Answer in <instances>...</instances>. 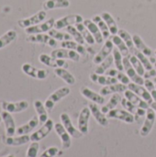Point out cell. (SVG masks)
<instances>
[{
	"label": "cell",
	"mask_w": 156,
	"mask_h": 157,
	"mask_svg": "<svg viewBox=\"0 0 156 157\" xmlns=\"http://www.w3.org/2000/svg\"><path fill=\"white\" fill-rule=\"evenodd\" d=\"M84 18L81 15L79 14H72V15H67L64 16L57 20H55L54 23V29H66L69 26H75L76 24L79 23H83L84 22Z\"/></svg>",
	"instance_id": "obj_2"
},
{
	"label": "cell",
	"mask_w": 156,
	"mask_h": 157,
	"mask_svg": "<svg viewBox=\"0 0 156 157\" xmlns=\"http://www.w3.org/2000/svg\"><path fill=\"white\" fill-rule=\"evenodd\" d=\"M1 116H2L3 122L6 127V136H14V134H16L17 128H16V123H15L14 118L12 117L11 113L3 110L1 112Z\"/></svg>",
	"instance_id": "obj_19"
},
{
	"label": "cell",
	"mask_w": 156,
	"mask_h": 157,
	"mask_svg": "<svg viewBox=\"0 0 156 157\" xmlns=\"http://www.w3.org/2000/svg\"><path fill=\"white\" fill-rule=\"evenodd\" d=\"M17 34L16 30L14 29H9L5 34L0 36V50L4 49L5 47L14 42L17 40Z\"/></svg>",
	"instance_id": "obj_36"
},
{
	"label": "cell",
	"mask_w": 156,
	"mask_h": 157,
	"mask_svg": "<svg viewBox=\"0 0 156 157\" xmlns=\"http://www.w3.org/2000/svg\"><path fill=\"white\" fill-rule=\"evenodd\" d=\"M59 154V148L56 146H51L46 149L40 157H55Z\"/></svg>",
	"instance_id": "obj_48"
},
{
	"label": "cell",
	"mask_w": 156,
	"mask_h": 157,
	"mask_svg": "<svg viewBox=\"0 0 156 157\" xmlns=\"http://www.w3.org/2000/svg\"><path fill=\"white\" fill-rule=\"evenodd\" d=\"M2 157H15L14 155H6V156H2Z\"/></svg>",
	"instance_id": "obj_56"
},
{
	"label": "cell",
	"mask_w": 156,
	"mask_h": 157,
	"mask_svg": "<svg viewBox=\"0 0 156 157\" xmlns=\"http://www.w3.org/2000/svg\"><path fill=\"white\" fill-rule=\"evenodd\" d=\"M123 67H124V71L126 72V75L131 78V80L133 83L141 85V86L144 85L143 77L138 75V73L133 68V66H132V64L130 62V59L128 57H124L123 58Z\"/></svg>",
	"instance_id": "obj_11"
},
{
	"label": "cell",
	"mask_w": 156,
	"mask_h": 157,
	"mask_svg": "<svg viewBox=\"0 0 156 157\" xmlns=\"http://www.w3.org/2000/svg\"><path fill=\"white\" fill-rule=\"evenodd\" d=\"M119 70L118 69H113V68H109L107 70L106 72V75H108V76H112V77H116L119 74Z\"/></svg>",
	"instance_id": "obj_53"
},
{
	"label": "cell",
	"mask_w": 156,
	"mask_h": 157,
	"mask_svg": "<svg viewBox=\"0 0 156 157\" xmlns=\"http://www.w3.org/2000/svg\"><path fill=\"white\" fill-rule=\"evenodd\" d=\"M40 124V121L39 118L34 116L32 117L27 123L19 126L17 128L16 133L17 135H25V134H29V132H31L38 125Z\"/></svg>",
	"instance_id": "obj_25"
},
{
	"label": "cell",
	"mask_w": 156,
	"mask_h": 157,
	"mask_svg": "<svg viewBox=\"0 0 156 157\" xmlns=\"http://www.w3.org/2000/svg\"><path fill=\"white\" fill-rule=\"evenodd\" d=\"M151 108H152V109H153L155 111V113H156V102H154H154L151 104Z\"/></svg>",
	"instance_id": "obj_55"
},
{
	"label": "cell",
	"mask_w": 156,
	"mask_h": 157,
	"mask_svg": "<svg viewBox=\"0 0 156 157\" xmlns=\"http://www.w3.org/2000/svg\"><path fill=\"white\" fill-rule=\"evenodd\" d=\"M101 17L104 19V21L106 22V24L108 25L111 35H117L119 32V27H118V24H117L116 20L114 19L113 16L108 12H103L101 14Z\"/></svg>",
	"instance_id": "obj_33"
},
{
	"label": "cell",
	"mask_w": 156,
	"mask_h": 157,
	"mask_svg": "<svg viewBox=\"0 0 156 157\" xmlns=\"http://www.w3.org/2000/svg\"><path fill=\"white\" fill-rule=\"evenodd\" d=\"M90 79H91L92 82H94L96 84H98V85H101V86H104L113 85V84H117L119 82L117 77L97 75L96 73H93V74L90 75Z\"/></svg>",
	"instance_id": "obj_26"
},
{
	"label": "cell",
	"mask_w": 156,
	"mask_h": 157,
	"mask_svg": "<svg viewBox=\"0 0 156 157\" xmlns=\"http://www.w3.org/2000/svg\"><path fill=\"white\" fill-rule=\"evenodd\" d=\"M30 142V136L28 134L17 135V136H7L4 143L8 146H20Z\"/></svg>",
	"instance_id": "obj_28"
},
{
	"label": "cell",
	"mask_w": 156,
	"mask_h": 157,
	"mask_svg": "<svg viewBox=\"0 0 156 157\" xmlns=\"http://www.w3.org/2000/svg\"><path fill=\"white\" fill-rule=\"evenodd\" d=\"M92 20H93V21L97 25V27L99 28V29H100V31H101V33H102V35H103L104 40L109 39L111 33H110V31H109V29H108V25L106 24V22H105L104 19L102 18L101 15H100V16H99V15L94 16V17H92Z\"/></svg>",
	"instance_id": "obj_34"
},
{
	"label": "cell",
	"mask_w": 156,
	"mask_h": 157,
	"mask_svg": "<svg viewBox=\"0 0 156 157\" xmlns=\"http://www.w3.org/2000/svg\"><path fill=\"white\" fill-rule=\"evenodd\" d=\"M128 88V86L123 85V84H113V85H109V86H106L104 87H102L100 89V94L105 97V96H108L110 94H116V93H122L125 92Z\"/></svg>",
	"instance_id": "obj_29"
},
{
	"label": "cell",
	"mask_w": 156,
	"mask_h": 157,
	"mask_svg": "<svg viewBox=\"0 0 156 157\" xmlns=\"http://www.w3.org/2000/svg\"><path fill=\"white\" fill-rule=\"evenodd\" d=\"M27 41L31 42V43H41L45 44L49 47L55 48L58 46V42L55 39L51 38L49 34H44V33H40V34H32L29 35L26 39Z\"/></svg>",
	"instance_id": "obj_6"
},
{
	"label": "cell",
	"mask_w": 156,
	"mask_h": 157,
	"mask_svg": "<svg viewBox=\"0 0 156 157\" xmlns=\"http://www.w3.org/2000/svg\"><path fill=\"white\" fill-rule=\"evenodd\" d=\"M118 35L123 40V41L126 43V45L128 46V48L130 49V52H131L135 46H134V43H133V39H132V36L125 29H119V32H118Z\"/></svg>",
	"instance_id": "obj_42"
},
{
	"label": "cell",
	"mask_w": 156,
	"mask_h": 157,
	"mask_svg": "<svg viewBox=\"0 0 156 157\" xmlns=\"http://www.w3.org/2000/svg\"><path fill=\"white\" fill-rule=\"evenodd\" d=\"M114 63V59H113V55H109L108 57H107L101 63L98 64V66L96 68L95 73L97 75H104L108 69L110 68V66L112 65V63Z\"/></svg>",
	"instance_id": "obj_40"
},
{
	"label": "cell",
	"mask_w": 156,
	"mask_h": 157,
	"mask_svg": "<svg viewBox=\"0 0 156 157\" xmlns=\"http://www.w3.org/2000/svg\"><path fill=\"white\" fill-rule=\"evenodd\" d=\"M70 6L69 0H45L42 4L43 10H52L58 8H67Z\"/></svg>",
	"instance_id": "obj_27"
},
{
	"label": "cell",
	"mask_w": 156,
	"mask_h": 157,
	"mask_svg": "<svg viewBox=\"0 0 156 157\" xmlns=\"http://www.w3.org/2000/svg\"><path fill=\"white\" fill-rule=\"evenodd\" d=\"M76 29L80 31V33L82 34L84 40H86V43H88L89 45H94L96 43V40L93 37V35L91 34V32L87 29V28L84 25V23H79L75 25Z\"/></svg>",
	"instance_id": "obj_38"
},
{
	"label": "cell",
	"mask_w": 156,
	"mask_h": 157,
	"mask_svg": "<svg viewBox=\"0 0 156 157\" xmlns=\"http://www.w3.org/2000/svg\"><path fill=\"white\" fill-rule=\"evenodd\" d=\"M54 74L58 77L62 78L69 86H74L75 84V82H76L75 77L69 71H67L65 68H60V67L55 68L54 69Z\"/></svg>",
	"instance_id": "obj_32"
},
{
	"label": "cell",
	"mask_w": 156,
	"mask_h": 157,
	"mask_svg": "<svg viewBox=\"0 0 156 157\" xmlns=\"http://www.w3.org/2000/svg\"><path fill=\"white\" fill-rule=\"evenodd\" d=\"M150 93H151V96H152L154 101L156 102V88L155 89H153L152 91H150Z\"/></svg>",
	"instance_id": "obj_54"
},
{
	"label": "cell",
	"mask_w": 156,
	"mask_h": 157,
	"mask_svg": "<svg viewBox=\"0 0 156 157\" xmlns=\"http://www.w3.org/2000/svg\"><path fill=\"white\" fill-rule=\"evenodd\" d=\"M89 109L91 111V114L93 115V117L95 118V120L97 121V122L101 125L102 127H107L108 125V117H106L105 113L102 112L101 109H99L97 104L96 103H91L89 105Z\"/></svg>",
	"instance_id": "obj_21"
},
{
	"label": "cell",
	"mask_w": 156,
	"mask_h": 157,
	"mask_svg": "<svg viewBox=\"0 0 156 157\" xmlns=\"http://www.w3.org/2000/svg\"><path fill=\"white\" fill-rule=\"evenodd\" d=\"M154 83H156V76L155 77H154Z\"/></svg>",
	"instance_id": "obj_58"
},
{
	"label": "cell",
	"mask_w": 156,
	"mask_h": 157,
	"mask_svg": "<svg viewBox=\"0 0 156 157\" xmlns=\"http://www.w3.org/2000/svg\"><path fill=\"white\" fill-rule=\"evenodd\" d=\"M124 96H125V98H126L130 102H131V103H132L133 105H135L136 107L141 108V109H149V104H148L144 99H143V98H140L138 95H136L134 92H132L131 90L127 89V90L124 92Z\"/></svg>",
	"instance_id": "obj_24"
},
{
	"label": "cell",
	"mask_w": 156,
	"mask_h": 157,
	"mask_svg": "<svg viewBox=\"0 0 156 157\" xmlns=\"http://www.w3.org/2000/svg\"><path fill=\"white\" fill-rule=\"evenodd\" d=\"M120 102H121V97L119 95V93L113 94V95L111 96L110 99L108 100V102L107 104H105V105L102 107V109H101L102 112L105 113V114H106V113L108 114L110 110L114 109L119 105Z\"/></svg>",
	"instance_id": "obj_37"
},
{
	"label": "cell",
	"mask_w": 156,
	"mask_h": 157,
	"mask_svg": "<svg viewBox=\"0 0 156 157\" xmlns=\"http://www.w3.org/2000/svg\"><path fill=\"white\" fill-rule=\"evenodd\" d=\"M1 121H3V120H2V116L0 115V123H1Z\"/></svg>",
	"instance_id": "obj_57"
},
{
	"label": "cell",
	"mask_w": 156,
	"mask_h": 157,
	"mask_svg": "<svg viewBox=\"0 0 156 157\" xmlns=\"http://www.w3.org/2000/svg\"><path fill=\"white\" fill-rule=\"evenodd\" d=\"M22 72L29 75V77L39 79V80H44L48 77L49 72L46 69H39L35 66H33L30 63H23L21 66Z\"/></svg>",
	"instance_id": "obj_4"
},
{
	"label": "cell",
	"mask_w": 156,
	"mask_h": 157,
	"mask_svg": "<svg viewBox=\"0 0 156 157\" xmlns=\"http://www.w3.org/2000/svg\"><path fill=\"white\" fill-rule=\"evenodd\" d=\"M113 59H114V63L116 68L120 71V72H123L124 71V67H123V58H122V54L120 53V52L119 51V49H114L113 50Z\"/></svg>",
	"instance_id": "obj_45"
},
{
	"label": "cell",
	"mask_w": 156,
	"mask_h": 157,
	"mask_svg": "<svg viewBox=\"0 0 156 157\" xmlns=\"http://www.w3.org/2000/svg\"><path fill=\"white\" fill-rule=\"evenodd\" d=\"M51 56L54 59H63V60H70L73 62H79L81 59V55L73 50H68L64 48L55 49L51 52Z\"/></svg>",
	"instance_id": "obj_5"
},
{
	"label": "cell",
	"mask_w": 156,
	"mask_h": 157,
	"mask_svg": "<svg viewBox=\"0 0 156 157\" xmlns=\"http://www.w3.org/2000/svg\"><path fill=\"white\" fill-rule=\"evenodd\" d=\"M146 110H147V109H143L138 108L137 112H136L135 115H134L135 121H136L138 123H140V121L144 118V116H146Z\"/></svg>",
	"instance_id": "obj_50"
},
{
	"label": "cell",
	"mask_w": 156,
	"mask_h": 157,
	"mask_svg": "<svg viewBox=\"0 0 156 157\" xmlns=\"http://www.w3.org/2000/svg\"><path fill=\"white\" fill-rule=\"evenodd\" d=\"M70 93H71V89L68 86H62V87L58 88L56 91H54L52 94H51L48 97V98L46 99V101L44 103L46 109L49 112H51L53 109L56 103H58L63 98H64L65 97L70 95Z\"/></svg>",
	"instance_id": "obj_1"
},
{
	"label": "cell",
	"mask_w": 156,
	"mask_h": 157,
	"mask_svg": "<svg viewBox=\"0 0 156 157\" xmlns=\"http://www.w3.org/2000/svg\"><path fill=\"white\" fill-rule=\"evenodd\" d=\"M54 130L57 133V135L60 137L62 141V146L63 149L67 150L71 147L72 145V141H71V135L68 133V132L65 130L64 126L62 123H55L54 124Z\"/></svg>",
	"instance_id": "obj_16"
},
{
	"label": "cell",
	"mask_w": 156,
	"mask_h": 157,
	"mask_svg": "<svg viewBox=\"0 0 156 157\" xmlns=\"http://www.w3.org/2000/svg\"><path fill=\"white\" fill-rule=\"evenodd\" d=\"M116 77H117V79H118L121 84H123V85L128 86V85L131 83V78H130L128 75H126L125 74H123L122 72H119V74H118V75H117Z\"/></svg>",
	"instance_id": "obj_49"
},
{
	"label": "cell",
	"mask_w": 156,
	"mask_h": 157,
	"mask_svg": "<svg viewBox=\"0 0 156 157\" xmlns=\"http://www.w3.org/2000/svg\"><path fill=\"white\" fill-rule=\"evenodd\" d=\"M54 128V122L52 120L49 119L37 132H33L30 135V141L31 142H40L43 140L45 137L49 135V133L52 131Z\"/></svg>",
	"instance_id": "obj_8"
},
{
	"label": "cell",
	"mask_w": 156,
	"mask_h": 157,
	"mask_svg": "<svg viewBox=\"0 0 156 157\" xmlns=\"http://www.w3.org/2000/svg\"><path fill=\"white\" fill-rule=\"evenodd\" d=\"M156 76V67L155 68H153V69H151V70H148V71H146L145 73H144V75H143V77L145 78V79H149V78H154V77H155Z\"/></svg>",
	"instance_id": "obj_52"
},
{
	"label": "cell",
	"mask_w": 156,
	"mask_h": 157,
	"mask_svg": "<svg viewBox=\"0 0 156 157\" xmlns=\"http://www.w3.org/2000/svg\"><path fill=\"white\" fill-rule=\"evenodd\" d=\"M91 111L88 107H85L80 111L79 117H78V130L83 134L88 133V123L90 119Z\"/></svg>",
	"instance_id": "obj_17"
},
{
	"label": "cell",
	"mask_w": 156,
	"mask_h": 157,
	"mask_svg": "<svg viewBox=\"0 0 156 157\" xmlns=\"http://www.w3.org/2000/svg\"><path fill=\"white\" fill-rule=\"evenodd\" d=\"M83 23L87 28V29L91 32V34L96 40V42L97 44H102L104 41V38L97 25L92 19H85Z\"/></svg>",
	"instance_id": "obj_23"
},
{
	"label": "cell",
	"mask_w": 156,
	"mask_h": 157,
	"mask_svg": "<svg viewBox=\"0 0 156 157\" xmlns=\"http://www.w3.org/2000/svg\"><path fill=\"white\" fill-rule=\"evenodd\" d=\"M131 52H132L140 61H141V63H143V67L148 71V70H151V69H153L154 68V66H153V63L150 62V59H149V57L148 56H146L145 54H143V52H141L139 50H137L136 48H134Z\"/></svg>",
	"instance_id": "obj_39"
},
{
	"label": "cell",
	"mask_w": 156,
	"mask_h": 157,
	"mask_svg": "<svg viewBox=\"0 0 156 157\" xmlns=\"http://www.w3.org/2000/svg\"><path fill=\"white\" fill-rule=\"evenodd\" d=\"M39 61L40 62V63L48 66V67H51V68H67L68 67V63L65 60L63 59H54L53 57H51V55H48L46 53H41L39 56Z\"/></svg>",
	"instance_id": "obj_10"
},
{
	"label": "cell",
	"mask_w": 156,
	"mask_h": 157,
	"mask_svg": "<svg viewBox=\"0 0 156 157\" xmlns=\"http://www.w3.org/2000/svg\"><path fill=\"white\" fill-rule=\"evenodd\" d=\"M47 17V13L45 10H40L37 13H35L34 15L26 17V18H21L17 21V25L21 28V29H27L35 25H38L41 22H43L45 20Z\"/></svg>",
	"instance_id": "obj_3"
},
{
	"label": "cell",
	"mask_w": 156,
	"mask_h": 157,
	"mask_svg": "<svg viewBox=\"0 0 156 157\" xmlns=\"http://www.w3.org/2000/svg\"><path fill=\"white\" fill-rule=\"evenodd\" d=\"M154 54H155V57H156V51H155V52H154Z\"/></svg>",
	"instance_id": "obj_59"
},
{
	"label": "cell",
	"mask_w": 156,
	"mask_h": 157,
	"mask_svg": "<svg viewBox=\"0 0 156 157\" xmlns=\"http://www.w3.org/2000/svg\"><path fill=\"white\" fill-rule=\"evenodd\" d=\"M66 31L73 37V39H74V41H76V42H78L79 44H82V45L85 44L86 40H84L82 34L76 29V27H74V26H69V27L66 28Z\"/></svg>",
	"instance_id": "obj_43"
},
{
	"label": "cell",
	"mask_w": 156,
	"mask_h": 157,
	"mask_svg": "<svg viewBox=\"0 0 156 157\" xmlns=\"http://www.w3.org/2000/svg\"><path fill=\"white\" fill-rule=\"evenodd\" d=\"M60 118H61L62 124L64 126L65 130L68 132V133H69L72 137H74V138H75V139H79V138H81V137L84 135L79 130H77V129L73 125V122H72V121H71V118H70V116H69L67 113H65V112L62 113L61 116H60Z\"/></svg>",
	"instance_id": "obj_15"
},
{
	"label": "cell",
	"mask_w": 156,
	"mask_h": 157,
	"mask_svg": "<svg viewBox=\"0 0 156 157\" xmlns=\"http://www.w3.org/2000/svg\"><path fill=\"white\" fill-rule=\"evenodd\" d=\"M114 50V43L112 42L111 39H108L103 47L100 49V51L95 55L94 59H93V62L94 63L96 64H99L101 63L107 57H108L111 53V52H113Z\"/></svg>",
	"instance_id": "obj_12"
},
{
	"label": "cell",
	"mask_w": 156,
	"mask_h": 157,
	"mask_svg": "<svg viewBox=\"0 0 156 157\" xmlns=\"http://www.w3.org/2000/svg\"><path fill=\"white\" fill-rule=\"evenodd\" d=\"M154 122H155V111L152 108L151 109L149 108L146 110V117L140 131V134L142 137H146L150 134L154 125Z\"/></svg>",
	"instance_id": "obj_9"
},
{
	"label": "cell",
	"mask_w": 156,
	"mask_h": 157,
	"mask_svg": "<svg viewBox=\"0 0 156 157\" xmlns=\"http://www.w3.org/2000/svg\"><path fill=\"white\" fill-rule=\"evenodd\" d=\"M40 150V144L39 142H32L27 151V155L26 157H37L38 156V153Z\"/></svg>",
	"instance_id": "obj_46"
},
{
	"label": "cell",
	"mask_w": 156,
	"mask_h": 157,
	"mask_svg": "<svg viewBox=\"0 0 156 157\" xmlns=\"http://www.w3.org/2000/svg\"><path fill=\"white\" fill-rule=\"evenodd\" d=\"M108 119H116V120H120L121 121H124L126 123L131 124L135 121V118L134 115L130 113L127 110H123V109H112L110 110L108 115H107Z\"/></svg>",
	"instance_id": "obj_13"
},
{
	"label": "cell",
	"mask_w": 156,
	"mask_h": 157,
	"mask_svg": "<svg viewBox=\"0 0 156 157\" xmlns=\"http://www.w3.org/2000/svg\"><path fill=\"white\" fill-rule=\"evenodd\" d=\"M34 109L37 112L39 121H40V124L43 125L49 119H48V110L45 108V105L40 101V100H35L33 103Z\"/></svg>",
	"instance_id": "obj_30"
},
{
	"label": "cell",
	"mask_w": 156,
	"mask_h": 157,
	"mask_svg": "<svg viewBox=\"0 0 156 157\" xmlns=\"http://www.w3.org/2000/svg\"><path fill=\"white\" fill-rule=\"evenodd\" d=\"M61 47L62 48H64V49L75 51L76 52H78L80 55H83V56L86 55V49L85 48V46L82 45V44H79L76 41L71 40L62 41L61 42Z\"/></svg>",
	"instance_id": "obj_31"
},
{
	"label": "cell",
	"mask_w": 156,
	"mask_h": 157,
	"mask_svg": "<svg viewBox=\"0 0 156 157\" xmlns=\"http://www.w3.org/2000/svg\"><path fill=\"white\" fill-rule=\"evenodd\" d=\"M49 35L55 39L56 40H61V41H64V40H69L71 39H73V37L68 33V32H62L60 31L59 29H51V30L48 31Z\"/></svg>",
	"instance_id": "obj_41"
},
{
	"label": "cell",
	"mask_w": 156,
	"mask_h": 157,
	"mask_svg": "<svg viewBox=\"0 0 156 157\" xmlns=\"http://www.w3.org/2000/svg\"><path fill=\"white\" fill-rule=\"evenodd\" d=\"M155 88H156V84H155Z\"/></svg>",
	"instance_id": "obj_61"
},
{
	"label": "cell",
	"mask_w": 156,
	"mask_h": 157,
	"mask_svg": "<svg viewBox=\"0 0 156 157\" xmlns=\"http://www.w3.org/2000/svg\"><path fill=\"white\" fill-rule=\"evenodd\" d=\"M121 106L124 108L125 110L129 111L130 113H131L133 115H135V113L137 112V109H138V107H136L131 102H130L126 98L121 99Z\"/></svg>",
	"instance_id": "obj_47"
},
{
	"label": "cell",
	"mask_w": 156,
	"mask_h": 157,
	"mask_svg": "<svg viewBox=\"0 0 156 157\" xmlns=\"http://www.w3.org/2000/svg\"><path fill=\"white\" fill-rule=\"evenodd\" d=\"M80 92L86 98L91 100L93 103H96L97 105H102L105 102V98L101 94H98V93L93 91L89 87H86V86L81 87Z\"/></svg>",
	"instance_id": "obj_22"
},
{
	"label": "cell",
	"mask_w": 156,
	"mask_h": 157,
	"mask_svg": "<svg viewBox=\"0 0 156 157\" xmlns=\"http://www.w3.org/2000/svg\"><path fill=\"white\" fill-rule=\"evenodd\" d=\"M54 23H55V19L53 17H51L44 22H41L38 25L25 29V32L29 35L45 33V32H48L49 30H51L52 28H54Z\"/></svg>",
	"instance_id": "obj_7"
},
{
	"label": "cell",
	"mask_w": 156,
	"mask_h": 157,
	"mask_svg": "<svg viewBox=\"0 0 156 157\" xmlns=\"http://www.w3.org/2000/svg\"><path fill=\"white\" fill-rule=\"evenodd\" d=\"M128 89L131 90L136 95H138L140 98L144 99L149 105H151L154 102V99H153V98L151 96V93L145 87H143V86L135 84V83H130L128 85Z\"/></svg>",
	"instance_id": "obj_18"
},
{
	"label": "cell",
	"mask_w": 156,
	"mask_h": 157,
	"mask_svg": "<svg viewBox=\"0 0 156 157\" xmlns=\"http://www.w3.org/2000/svg\"><path fill=\"white\" fill-rule=\"evenodd\" d=\"M144 86L145 88L150 92L152 91L153 89H155V85H154V82L150 80V79H145L144 80Z\"/></svg>",
	"instance_id": "obj_51"
},
{
	"label": "cell",
	"mask_w": 156,
	"mask_h": 157,
	"mask_svg": "<svg viewBox=\"0 0 156 157\" xmlns=\"http://www.w3.org/2000/svg\"><path fill=\"white\" fill-rule=\"evenodd\" d=\"M128 58L130 59V62L131 63L133 68L136 70V72L138 73V75H141V76H143L144 75V73H145V68L143 67V65L141 63V61L134 54L133 55H130Z\"/></svg>",
	"instance_id": "obj_44"
},
{
	"label": "cell",
	"mask_w": 156,
	"mask_h": 157,
	"mask_svg": "<svg viewBox=\"0 0 156 157\" xmlns=\"http://www.w3.org/2000/svg\"><path fill=\"white\" fill-rule=\"evenodd\" d=\"M29 108V102L26 100H20L17 102H2V109L9 113H19L26 110Z\"/></svg>",
	"instance_id": "obj_14"
},
{
	"label": "cell",
	"mask_w": 156,
	"mask_h": 157,
	"mask_svg": "<svg viewBox=\"0 0 156 157\" xmlns=\"http://www.w3.org/2000/svg\"><path fill=\"white\" fill-rule=\"evenodd\" d=\"M154 65H155V67H156V62H155V63H154Z\"/></svg>",
	"instance_id": "obj_60"
},
{
	"label": "cell",
	"mask_w": 156,
	"mask_h": 157,
	"mask_svg": "<svg viewBox=\"0 0 156 157\" xmlns=\"http://www.w3.org/2000/svg\"><path fill=\"white\" fill-rule=\"evenodd\" d=\"M111 40L114 43V45L119 49V51L120 52V53L122 54V56L129 57L131 55L130 49L128 48V46L126 45V43L123 41V40L119 35H112Z\"/></svg>",
	"instance_id": "obj_35"
},
{
	"label": "cell",
	"mask_w": 156,
	"mask_h": 157,
	"mask_svg": "<svg viewBox=\"0 0 156 157\" xmlns=\"http://www.w3.org/2000/svg\"><path fill=\"white\" fill-rule=\"evenodd\" d=\"M133 39V43L134 46L137 50H139L141 52H143V54H145L146 56H148L149 58L155 56L154 51L144 42V40L141 38V36H139L138 34H134L132 36Z\"/></svg>",
	"instance_id": "obj_20"
}]
</instances>
